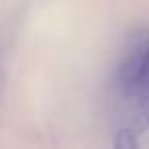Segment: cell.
<instances>
[{
  "label": "cell",
  "mask_w": 149,
  "mask_h": 149,
  "mask_svg": "<svg viewBox=\"0 0 149 149\" xmlns=\"http://www.w3.org/2000/svg\"><path fill=\"white\" fill-rule=\"evenodd\" d=\"M0 80H2V55H0Z\"/></svg>",
  "instance_id": "7a4b0ae2"
},
{
  "label": "cell",
  "mask_w": 149,
  "mask_h": 149,
  "mask_svg": "<svg viewBox=\"0 0 149 149\" xmlns=\"http://www.w3.org/2000/svg\"><path fill=\"white\" fill-rule=\"evenodd\" d=\"M114 102L129 118L131 129L149 125V45L135 47L114 76Z\"/></svg>",
  "instance_id": "6da1fadb"
}]
</instances>
